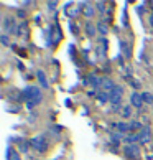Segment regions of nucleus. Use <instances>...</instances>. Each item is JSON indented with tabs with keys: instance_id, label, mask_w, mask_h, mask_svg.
I'll return each instance as SVG.
<instances>
[{
	"instance_id": "obj_19",
	"label": "nucleus",
	"mask_w": 153,
	"mask_h": 160,
	"mask_svg": "<svg viewBox=\"0 0 153 160\" xmlns=\"http://www.w3.org/2000/svg\"><path fill=\"white\" fill-rule=\"evenodd\" d=\"M122 117H123V119L132 117V106H125V108L122 109Z\"/></svg>"
},
{
	"instance_id": "obj_22",
	"label": "nucleus",
	"mask_w": 153,
	"mask_h": 160,
	"mask_svg": "<svg viewBox=\"0 0 153 160\" xmlns=\"http://www.w3.org/2000/svg\"><path fill=\"white\" fill-rule=\"evenodd\" d=\"M20 150L22 152H26L28 150V142H22V144H20Z\"/></svg>"
},
{
	"instance_id": "obj_6",
	"label": "nucleus",
	"mask_w": 153,
	"mask_h": 160,
	"mask_svg": "<svg viewBox=\"0 0 153 160\" xmlns=\"http://www.w3.org/2000/svg\"><path fill=\"white\" fill-rule=\"evenodd\" d=\"M115 86H117V84H115V82L110 79V78H107V76H101V91L110 94V92L114 91Z\"/></svg>"
},
{
	"instance_id": "obj_18",
	"label": "nucleus",
	"mask_w": 153,
	"mask_h": 160,
	"mask_svg": "<svg viewBox=\"0 0 153 160\" xmlns=\"http://www.w3.org/2000/svg\"><path fill=\"white\" fill-rule=\"evenodd\" d=\"M7 160H22V158H20V153L17 152V150H13V149H8Z\"/></svg>"
},
{
	"instance_id": "obj_21",
	"label": "nucleus",
	"mask_w": 153,
	"mask_h": 160,
	"mask_svg": "<svg viewBox=\"0 0 153 160\" xmlns=\"http://www.w3.org/2000/svg\"><path fill=\"white\" fill-rule=\"evenodd\" d=\"M128 82H130V84L135 88V89H138V88H140V82H138V81H135V79H128Z\"/></svg>"
},
{
	"instance_id": "obj_20",
	"label": "nucleus",
	"mask_w": 153,
	"mask_h": 160,
	"mask_svg": "<svg viewBox=\"0 0 153 160\" xmlns=\"http://www.w3.org/2000/svg\"><path fill=\"white\" fill-rule=\"evenodd\" d=\"M142 99L145 104H153V94L150 92H142Z\"/></svg>"
},
{
	"instance_id": "obj_1",
	"label": "nucleus",
	"mask_w": 153,
	"mask_h": 160,
	"mask_svg": "<svg viewBox=\"0 0 153 160\" xmlns=\"http://www.w3.org/2000/svg\"><path fill=\"white\" fill-rule=\"evenodd\" d=\"M22 98L26 101V108H28V109H33L36 104L41 102L43 94H41L40 88H36V86H28V88H25V89L22 91Z\"/></svg>"
},
{
	"instance_id": "obj_24",
	"label": "nucleus",
	"mask_w": 153,
	"mask_h": 160,
	"mask_svg": "<svg viewBox=\"0 0 153 160\" xmlns=\"http://www.w3.org/2000/svg\"><path fill=\"white\" fill-rule=\"evenodd\" d=\"M56 5H58L56 2H50V3H48V7H50V8L53 10V8H55V7H56Z\"/></svg>"
},
{
	"instance_id": "obj_4",
	"label": "nucleus",
	"mask_w": 153,
	"mask_h": 160,
	"mask_svg": "<svg viewBox=\"0 0 153 160\" xmlns=\"http://www.w3.org/2000/svg\"><path fill=\"white\" fill-rule=\"evenodd\" d=\"M66 7H69V8H64V13H66L69 18H78L82 13V10H84V2H81V3L69 2V3H66Z\"/></svg>"
},
{
	"instance_id": "obj_11",
	"label": "nucleus",
	"mask_w": 153,
	"mask_h": 160,
	"mask_svg": "<svg viewBox=\"0 0 153 160\" xmlns=\"http://www.w3.org/2000/svg\"><path fill=\"white\" fill-rule=\"evenodd\" d=\"M28 35H30L28 23H26V22H22L20 27H18V37H20V38H28Z\"/></svg>"
},
{
	"instance_id": "obj_16",
	"label": "nucleus",
	"mask_w": 153,
	"mask_h": 160,
	"mask_svg": "<svg viewBox=\"0 0 153 160\" xmlns=\"http://www.w3.org/2000/svg\"><path fill=\"white\" fill-rule=\"evenodd\" d=\"M84 32H86L87 37H96V33H97V27H94V25H92V22H86Z\"/></svg>"
},
{
	"instance_id": "obj_17",
	"label": "nucleus",
	"mask_w": 153,
	"mask_h": 160,
	"mask_svg": "<svg viewBox=\"0 0 153 160\" xmlns=\"http://www.w3.org/2000/svg\"><path fill=\"white\" fill-rule=\"evenodd\" d=\"M97 101L101 104H104V102H110V94H107V92H104V91H99V94H97Z\"/></svg>"
},
{
	"instance_id": "obj_8",
	"label": "nucleus",
	"mask_w": 153,
	"mask_h": 160,
	"mask_svg": "<svg viewBox=\"0 0 153 160\" xmlns=\"http://www.w3.org/2000/svg\"><path fill=\"white\" fill-rule=\"evenodd\" d=\"M130 106H133V108L137 109H142L143 108V99H142V92H132L130 94Z\"/></svg>"
},
{
	"instance_id": "obj_13",
	"label": "nucleus",
	"mask_w": 153,
	"mask_h": 160,
	"mask_svg": "<svg viewBox=\"0 0 153 160\" xmlns=\"http://www.w3.org/2000/svg\"><path fill=\"white\" fill-rule=\"evenodd\" d=\"M114 127L119 130V134H127V132H130V124H127V122H115Z\"/></svg>"
},
{
	"instance_id": "obj_7",
	"label": "nucleus",
	"mask_w": 153,
	"mask_h": 160,
	"mask_svg": "<svg viewBox=\"0 0 153 160\" xmlns=\"http://www.w3.org/2000/svg\"><path fill=\"white\" fill-rule=\"evenodd\" d=\"M122 96H123V88H122V86H115L114 91L110 92V104H112V106L120 104Z\"/></svg>"
},
{
	"instance_id": "obj_15",
	"label": "nucleus",
	"mask_w": 153,
	"mask_h": 160,
	"mask_svg": "<svg viewBox=\"0 0 153 160\" xmlns=\"http://www.w3.org/2000/svg\"><path fill=\"white\" fill-rule=\"evenodd\" d=\"M36 78H38V81H40V86L43 88V89H48L50 84H48V79H46V74L43 73V71H38V73H36Z\"/></svg>"
},
{
	"instance_id": "obj_5",
	"label": "nucleus",
	"mask_w": 153,
	"mask_h": 160,
	"mask_svg": "<svg viewBox=\"0 0 153 160\" xmlns=\"http://www.w3.org/2000/svg\"><path fill=\"white\" fill-rule=\"evenodd\" d=\"M137 137L140 144H148V142L153 139V129L150 127H143L140 132H137Z\"/></svg>"
},
{
	"instance_id": "obj_9",
	"label": "nucleus",
	"mask_w": 153,
	"mask_h": 160,
	"mask_svg": "<svg viewBox=\"0 0 153 160\" xmlns=\"http://www.w3.org/2000/svg\"><path fill=\"white\" fill-rule=\"evenodd\" d=\"M18 27H20V25H17L13 18H5V22H3V28H5L8 33L18 35Z\"/></svg>"
},
{
	"instance_id": "obj_3",
	"label": "nucleus",
	"mask_w": 153,
	"mask_h": 160,
	"mask_svg": "<svg viewBox=\"0 0 153 160\" xmlns=\"http://www.w3.org/2000/svg\"><path fill=\"white\" fill-rule=\"evenodd\" d=\"M123 153L128 160H140L142 158V150L137 144H127L123 147Z\"/></svg>"
},
{
	"instance_id": "obj_10",
	"label": "nucleus",
	"mask_w": 153,
	"mask_h": 160,
	"mask_svg": "<svg viewBox=\"0 0 153 160\" xmlns=\"http://www.w3.org/2000/svg\"><path fill=\"white\" fill-rule=\"evenodd\" d=\"M82 15L86 18H92L96 15V3H86L84 2V10H82Z\"/></svg>"
},
{
	"instance_id": "obj_12",
	"label": "nucleus",
	"mask_w": 153,
	"mask_h": 160,
	"mask_svg": "<svg viewBox=\"0 0 153 160\" xmlns=\"http://www.w3.org/2000/svg\"><path fill=\"white\" fill-rule=\"evenodd\" d=\"M107 33H109V25H107V23H105L104 20L97 22V35H101V37L104 38Z\"/></svg>"
},
{
	"instance_id": "obj_23",
	"label": "nucleus",
	"mask_w": 153,
	"mask_h": 160,
	"mask_svg": "<svg viewBox=\"0 0 153 160\" xmlns=\"http://www.w3.org/2000/svg\"><path fill=\"white\" fill-rule=\"evenodd\" d=\"M2 43L3 45H8V37H7V35H2Z\"/></svg>"
},
{
	"instance_id": "obj_14",
	"label": "nucleus",
	"mask_w": 153,
	"mask_h": 160,
	"mask_svg": "<svg viewBox=\"0 0 153 160\" xmlns=\"http://www.w3.org/2000/svg\"><path fill=\"white\" fill-rule=\"evenodd\" d=\"M120 50H122V53H123V55H125V58H127V60H130V58H132V51H130V45H128L127 41L120 40Z\"/></svg>"
},
{
	"instance_id": "obj_2",
	"label": "nucleus",
	"mask_w": 153,
	"mask_h": 160,
	"mask_svg": "<svg viewBox=\"0 0 153 160\" xmlns=\"http://www.w3.org/2000/svg\"><path fill=\"white\" fill-rule=\"evenodd\" d=\"M30 145L40 153H46L48 149H50V142L46 140L45 135H35V137L30 140Z\"/></svg>"
}]
</instances>
